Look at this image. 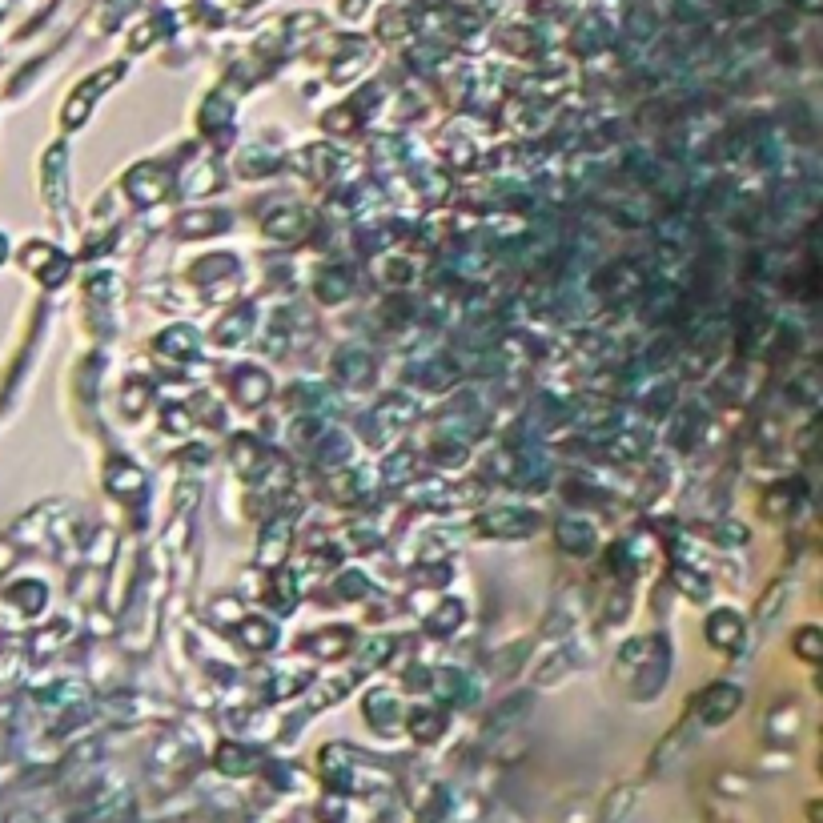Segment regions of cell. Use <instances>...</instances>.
Instances as JSON below:
<instances>
[{
    "label": "cell",
    "instance_id": "cell-2",
    "mask_svg": "<svg viewBox=\"0 0 823 823\" xmlns=\"http://www.w3.org/2000/svg\"><path fill=\"white\" fill-rule=\"evenodd\" d=\"M707 635H711V643H715V647H727V643H739V635H743V627H739V615H731V611H719V615L711 619V627H707Z\"/></svg>",
    "mask_w": 823,
    "mask_h": 823
},
{
    "label": "cell",
    "instance_id": "cell-1",
    "mask_svg": "<svg viewBox=\"0 0 823 823\" xmlns=\"http://www.w3.org/2000/svg\"><path fill=\"white\" fill-rule=\"evenodd\" d=\"M735 707H739V691H735L731 683H715V687L699 699V715H703V723H723Z\"/></svg>",
    "mask_w": 823,
    "mask_h": 823
},
{
    "label": "cell",
    "instance_id": "cell-3",
    "mask_svg": "<svg viewBox=\"0 0 823 823\" xmlns=\"http://www.w3.org/2000/svg\"><path fill=\"white\" fill-rule=\"evenodd\" d=\"M783 595H787V591H783V583H779V587H771V591H767V599H763V607H759V611H755V615H759V623H767V619H771V615H775V611H779V607H783Z\"/></svg>",
    "mask_w": 823,
    "mask_h": 823
}]
</instances>
